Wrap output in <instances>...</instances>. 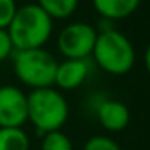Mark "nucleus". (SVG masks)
Wrapping results in <instances>:
<instances>
[{
  "label": "nucleus",
  "mask_w": 150,
  "mask_h": 150,
  "mask_svg": "<svg viewBox=\"0 0 150 150\" xmlns=\"http://www.w3.org/2000/svg\"><path fill=\"white\" fill-rule=\"evenodd\" d=\"M15 74L23 84L34 89H45L55 84L58 62L45 49H31L16 52L13 60Z\"/></svg>",
  "instance_id": "obj_4"
},
{
  "label": "nucleus",
  "mask_w": 150,
  "mask_h": 150,
  "mask_svg": "<svg viewBox=\"0 0 150 150\" xmlns=\"http://www.w3.org/2000/svg\"><path fill=\"white\" fill-rule=\"evenodd\" d=\"M94 8L105 20H123L139 8L140 0H92Z\"/></svg>",
  "instance_id": "obj_9"
},
{
  "label": "nucleus",
  "mask_w": 150,
  "mask_h": 150,
  "mask_svg": "<svg viewBox=\"0 0 150 150\" xmlns=\"http://www.w3.org/2000/svg\"><path fill=\"white\" fill-rule=\"evenodd\" d=\"M78 2L79 0H37V5L52 20H65L76 11Z\"/></svg>",
  "instance_id": "obj_11"
},
{
  "label": "nucleus",
  "mask_w": 150,
  "mask_h": 150,
  "mask_svg": "<svg viewBox=\"0 0 150 150\" xmlns=\"http://www.w3.org/2000/svg\"><path fill=\"white\" fill-rule=\"evenodd\" d=\"M84 150H121V147L107 136H94L86 142Z\"/></svg>",
  "instance_id": "obj_13"
},
{
  "label": "nucleus",
  "mask_w": 150,
  "mask_h": 150,
  "mask_svg": "<svg viewBox=\"0 0 150 150\" xmlns=\"http://www.w3.org/2000/svg\"><path fill=\"white\" fill-rule=\"evenodd\" d=\"M144 63H145L147 73L150 74V44H149V47H147V50H145V55H144Z\"/></svg>",
  "instance_id": "obj_16"
},
{
  "label": "nucleus",
  "mask_w": 150,
  "mask_h": 150,
  "mask_svg": "<svg viewBox=\"0 0 150 150\" xmlns=\"http://www.w3.org/2000/svg\"><path fill=\"white\" fill-rule=\"evenodd\" d=\"M18 5L15 0H0V29H7L13 20Z\"/></svg>",
  "instance_id": "obj_14"
},
{
  "label": "nucleus",
  "mask_w": 150,
  "mask_h": 150,
  "mask_svg": "<svg viewBox=\"0 0 150 150\" xmlns=\"http://www.w3.org/2000/svg\"><path fill=\"white\" fill-rule=\"evenodd\" d=\"M91 73V65L86 60H65L58 63L55 74V84L63 91H73L84 84Z\"/></svg>",
  "instance_id": "obj_8"
},
{
  "label": "nucleus",
  "mask_w": 150,
  "mask_h": 150,
  "mask_svg": "<svg viewBox=\"0 0 150 150\" xmlns=\"http://www.w3.org/2000/svg\"><path fill=\"white\" fill-rule=\"evenodd\" d=\"M95 111H97L98 123L107 131H111V132L123 131L129 124V120H131L129 108L126 107V103H123L120 100L108 98V100L100 102L95 108Z\"/></svg>",
  "instance_id": "obj_7"
},
{
  "label": "nucleus",
  "mask_w": 150,
  "mask_h": 150,
  "mask_svg": "<svg viewBox=\"0 0 150 150\" xmlns=\"http://www.w3.org/2000/svg\"><path fill=\"white\" fill-rule=\"evenodd\" d=\"M92 55L95 63L105 73L113 76L127 74L136 63V50L132 42L113 28L102 29L97 34Z\"/></svg>",
  "instance_id": "obj_3"
},
{
  "label": "nucleus",
  "mask_w": 150,
  "mask_h": 150,
  "mask_svg": "<svg viewBox=\"0 0 150 150\" xmlns=\"http://www.w3.org/2000/svg\"><path fill=\"white\" fill-rule=\"evenodd\" d=\"M97 29L87 23L76 21L65 26L58 34V50L66 60H86L92 55Z\"/></svg>",
  "instance_id": "obj_5"
},
{
  "label": "nucleus",
  "mask_w": 150,
  "mask_h": 150,
  "mask_svg": "<svg viewBox=\"0 0 150 150\" xmlns=\"http://www.w3.org/2000/svg\"><path fill=\"white\" fill-rule=\"evenodd\" d=\"M28 121V95L15 86L0 87V127H21Z\"/></svg>",
  "instance_id": "obj_6"
},
{
  "label": "nucleus",
  "mask_w": 150,
  "mask_h": 150,
  "mask_svg": "<svg viewBox=\"0 0 150 150\" xmlns=\"http://www.w3.org/2000/svg\"><path fill=\"white\" fill-rule=\"evenodd\" d=\"M40 150H73V142L62 131H53L44 136Z\"/></svg>",
  "instance_id": "obj_12"
},
{
  "label": "nucleus",
  "mask_w": 150,
  "mask_h": 150,
  "mask_svg": "<svg viewBox=\"0 0 150 150\" xmlns=\"http://www.w3.org/2000/svg\"><path fill=\"white\" fill-rule=\"evenodd\" d=\"M11 52H13V44L10 40L7 29H0V62L8 58Z\"/></svg>",
  "instance_id": "obj_15"
},
{
  "label": "nucleus",
  "mask_w": 150,
  "mask_h": 150,
  "mask_svg": "<svg viewBox=\"0 0 150 150\" xmlns=\"http://www.w3.org/2000/svg\"><path fill=\"white\" fill-rule=\"evenodd\" d=\"M53 20L37 4L18 7L7 33L16 52L42 49L52 36Z\"/></svg>",
  "instance_id": "obj_1"
},
{
  "label": "nucleus",
  "mask_w": 150,
  "mask_h": 150,
  "mask_svg": "<svg viewBox=\"0 0 150 150\" xmlns=\"http://www.w3.org/2000/svg\"><path fill=\"white\" fill-rule=\"evenodd\" d=\"M0 150H29V137L21 127H0Z\"/></svg>",
  "instance_id": "obj_10"
},
{
  "label": "nucleus",
  "mask_w": 150,
  "mask_h": 150,
  "mask_svg": "<svg viewBox=\"0 0 150 150\" xmlns=\"http://www.w3.org/2000/svg\"><path fill=\"white\" fill-rule=\"evenodd\" d=\"M68 115V102L57 89H34L28 95V120L34 124L39 136L60 131Z\"/></svg>",
  "instance_id": "obj_2"
}]
</instances>
